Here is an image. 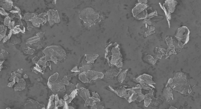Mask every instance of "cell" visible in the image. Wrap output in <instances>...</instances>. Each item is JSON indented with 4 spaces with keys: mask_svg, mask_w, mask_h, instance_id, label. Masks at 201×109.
Masks as SVG:
<instances>
[{
    "mask_svg": "<svg viewBox=\"0 0 201 109\" xmlns=\"http://www.w3.org/2000/svg\"><path fill=\"white\" fill-rule=\"evenodd\" d=\"M105 58L110 66L121 68L123 66V58L120 45L116 42L110 43L105 50Z\"/></svg>",
    "mask_w": 201,
    "mask_h": 109,
    "instance_id": "1",
    "label": "cell"
},
{
    "mask_svg": "<svg viewBox=\"0 0 201 109\" xmlns=\"http://www.w3.org/2000/svg\"><path fill=\"white\" fill-rule=\"evenodd\" d=\"M45 54L46 61H53L57 64L58 61H61L65 59L66 53L61 46H51L46 47L43 51Z\"/></svg>",
    "mask_w": 201,
    "mask_h": 109,
    "instance_id": "2",
    "label": "cell"
},
{
    "mask_svg": "<svg viewBox=\"0 0 201 109\" xmlns=\"http://www.w3.org/2000/svg\"><path fill=\"white\" fill-rule=\"evenodd\" d=\"M79 17L83 20L84 25L88 27L93 25L99 19V14L91 8H86L81 10Z\"/></svg>",
    "mask_w": 201,
    "mask_h": 109,
    "instance_id": "3",
    "label": "cell"
},
{
    "mask_svg": "<svg viewBox=\"0 0 201 109\" xmlns=\"http://www.w3.org/2000/svg\"><path fill=\"white\" fill-rule=\"evenodd\" d=\"M104 75L102 73L97 71L89 70L82 72L79 75V79L84 83L96 82L103 78Z\"/></svg>",
    "mask_w": 201,
    "mask_h": 109,
    "instance_id": "4",
    "label": "cell"
},
{
    "mask_svg": "<svg viewBox=\"0 0 201 109\" xmlns=\"http://www.w3.org/2000/svg\"><path fill=\"white\" fill-rule=\"evenodd\" d=\"M147 5L146 4H137L132 11L133 16L136 19H145L147 15Z\"/></svg>",
    "mask_w": 201,
    "mask_h": 109,
    "instance_id": "5",
    "label": "cell"
},
{
    "mask_svg": "<svg viewBox=\"0 0 201 109\" xmlns=\"http://www.w3.org/2000/svg\"><path fill=\"white\" fill-rule=\"evenodd\" d=\"M47 20L50 26L54 25L55 24H58L60 22V19L59 14L57 10L50 9L47 13Z\"/></svg>",
    "mask_w": 201,
    "mask_h": 109,
    "instance_id": "6",
    "label": "cell"
},
{
    "mask_svg": "<svg viewBox=\"0 0 201 109\" xmlns=\"http://www.w3.org/2000/svg\"><path fill=\"white\" fill-rule=\"evenodd\" d=\"M48 85L52 91L55 92L65 91L66 90L65 84L62 82V80H57L54 82L49 81Z\"/></svg>",
    "mask_w": 201,
    "mask_h": 109,
    "instance_id": "7",
    "label": "cell"
},
{
    "mask_svg": "<svg viewBox=\"0 0 201 109\" xmlns=\"http://www.w3.org/2000/svg\"><path fill=\"white\" fill-rule=\"evenodd\" d=\"M121 71V68L116 66H112V68L107 70L104 74L105 77L108 79H112L114 77L118 76L120 72Z\"/></svg>",
    "mask_w": 201,
    "mask_h": 109,
    "instance_id": "8",
    "label": "cell"
},
{
    "mask_svg": "<svg viewBox=\"0 0 201 109\" xmlns=\"http://www.w3.org/2000/svg\"><path fill=\"white\" fill-rule=\"evenodd\" d=\"M92 68V64L88 63L85 60V58L84 57L81 63L80 67L79 68V71L80 74H81L82 72L91 70Z\"/></svg>",
    "mask_w": 201,
    "mask_h": 109,
    "instance_id": "9",
    "label": "cell"
},
{
    "mask_svg": "<svg viewBox=\"0 0 201 109\" xmlns=\"http://www.w3.org/2000/svg\"><path fill=\"white\" fill-rule=\"evenodd\" d=\"M25 106L26 109H40L44 108L43 107L41 106H43L39 104L38 102L32 100L28 101V102L26 103Z\"/></svg>",
    "mask_w": 201,
    "mask_h": 109,
    "instance_id": "10",
    "label": "cell"
},
{
    "mask_svg": "<svg viewBox=\"0 0 201 109\" xmlns=\"http://www.w3.org/2000/svg\"><path fill=\"white\" fill-rule=\"evenodd\" d=\"M46 21V19L44 18L39 17L38 15L36 14L34 18L31 21L35 27H39L41 24L45 23Z\"/></svg>",
    "mask_w": 201,
    "mask_h": 109,
    "instance_id": "11",
    "label": "cell"
},
{
    "mask_svg": "<svg viewBox=\"0 0 201 109\" xmlns=\"http://www.w3.org/2000/svg\"><path fill=\"white\" fill-rule=\"evenodd\" d=\"M0 5L1 8L7 11L11 10L13 6V3L11 1H1Z\"/></svg>",
    "mask_w": 201,
    "mask_h": 109,
    "instance_id": "12",
    "label": "cell"
},
{
    "mask_svg": "<svg viewBox=\"0 0 201 109\" xmlns=\"http://www.w3.org/2000/svg\"><path fill=\"white\" fill-rule=\"evenodd\" d=\"M85 60L88 63L92 64L94 63V61L98 57V55H88L86 54L85 55Z\"/></svg>",
    "mask_w": 201,
    "mask_h": 109,
    "instance_id": "13",
    "label": "cell"
},
{
    "mask_svg": "<svg viewBox=\"0 0 201 109\" xmlns=\"http://www.w3.org/2000/svg\"><path fill=\"white\" fill-rule=\"evenodd\" d=\"M26 86V82L23 79H21L18 84H17L15 87V90L21 91L25 89Z\"/></svg>",
    "mask_w": 201,
    "mask_h": 109,
    "instance_id": "14",
    "label": "cell"
},
{
    "mask_svg": "<svg viewBox=\"0 0 201 109\" xmlns=\"http://www.w3.org/2000/svg\"><path fill=\"white\" fill-rule=\"evenodd\" d=\"M80 95L81 97H82L85 101H86L90 98V95L88 90L82 88L81 89Z\"/></svg>",
    "mask_w": 201,
    "mask_h": 109,
    "instance_id": "15",
    "label": "cell"
},
{
    "mask_svg": "<svg viewBox=\"0 0 201 109\" xmlns=\"http://www.w3.org/2000/svg\"><path fill=\"white\" fill-rule=\"evenodd\" d=\"M128 69L123 70L121 71L117 76V80L120 82H122L123 80H125L126 75V73L127 72Z\"/></svg>",
    "mask_w": 201,
    "mask_h": 109,
    "instance_id": "16",
    "label": "cell"
},
{
    "mask_svg": "<svg viewBox=\"0 0 201 109\" xmlns=\"http://www.w3.org/2000/svg\"><path fill=\"white\" fill-rule=\"evenodd\" d=\"M40 38L37 35L36 37L30 38L27 39L26 41V43L27 44H33L34 43H36L39 41H40Z\"/></svg>",
    "mask_w": 201,
    "mask_h": 109,
    "instance_id": "17",
    "label": "cell"
},
{
    "mask_svg": "<svg viewBox=\"0 0 201 109\" xmlns=\"http://www.w3.org/2000/svg\"><path fill=\"white\" fill-rule=\"evenodd\" d=\"M77 92H78V90L77 89H76L71 92V94L70 95H68V98L67 101L65 102L67 104L70 103L74 98H75L77 94Z\"/></svg>",
    "mask_w": 201,
    "mask_h": 109,
    "instance_id": "18",
    "label": "cell"
},
{
    "mask_svg": "<svg viewBox=\"0 0 201 109\" xmlns=\"http://www.w3.org/2000/svg\"><path fill=\"white\" fill-rule=\"evenodd\" d=\"M55 97V96L54 95H52L50 96L46 109H53L54 108L55 104L54 100Z\"/></svg>",
    "mask_w": 201,
    "mask_h": 109,
    "instance_id": "19",
    "label": "cell"
},
{
    "mask_svg": "<svg viewBox=\"0 0 201 109\" xmlns=\"http://www.w3.org/2000/svg\"><path fill=\"white\" fill-rule=\"evenodd\" d=\"M144 59L146 60V62L150 64H154L156 63V60L151 55H146L144 57Z\"/></svg>",
    "mask_w": 201,
    "mask_h": 109,
    "instance_id": "20",
    "label": "cell"
},
{
    "mask_svg": "<svg viewBox=\"0 0 201 109\" xmlns=\"http://www.w3.org/2000/svg\"><path fill=\"white\" fill-rule=\"evenodd\" d=\"M36 14H30V13H26L24 15V19L26 21H31L35 17Z\"/></svg>",
    "mask_w": 201,
    "mask_h": 109,
    "instance_id": "21",
    "label": "cell"
},
{
    "mask_svg": "<svg viewBox=\"0 0 201 109\" xmlns=\"http://www.w3.org/2000/svg\"><path fill=\"white\" fill-rule=\"evenodd\" d=\"M58 77H59V74L57 73H55V74L53 75L50 77L49 81H51L52 82H55L57 80Z\"/></svg>",
    "mask_w": 201,
    "mask_h": 109,
    "instance_id": "22",
    "label": "cell"
},
{
    "mask_svg": "<svg viewBox=\"0 0 201 109\" xmlns=\"http://www.w3.org/2000/svg\"><path fill=\"white\" fill-rule=\"evenodd\" d=\"M171 90H170V88H167L166 90L165 91L164 93V94L165 95V98H166V99H167H167H169L168 95H169L170 98L172 97V94L171 91Z\"/></svg>",
    "mask_w": 201,
    "mask_h": 109,
    "instance_id": "23",
    "label": "cell"
},
{
    "mask_svg": "<svg viewBox=\"0 0 201 109\" xmlns=\"http://www.w3.org/2000/svg\"><path fill=\"white\" fill-rule=\"evenodd\" d=\"M94 101L92 98H89L86 101L85 106H93L94 105Z\"/></svg>",
    "mask_w": 201,
    "mask_h": 109,
    "instance_id": "24",
    "label": "cell"
},
{
    "mask_svg": "<svg viewBox=\"0 0 201 109\" xmlns=\"http://www.w3.org/2000/svg\"><path fill=\"white\" fill-rule=\"evenodd\" d=\"M11 19H10L9 16H7V17L5 18V19H4V25L5 26L8 27V26H9V25H10V23L11 22Z\"/></svg>",
    "mask_w": 201,
    "mask_h": 109,
    "instance_id": "25",
    "label": "cell"
},
{
    "mask_svg": "<svg viewBox=\"0 0 201 109\" xmlns=\"http://www.w3.org/2000/svg\"><path fill=\"white\" fill-rule=\"evenodd\" d=\"M8 53L7 51L4 50V49H2L1 52V59H4L5 58L7 57Z\"/></svg>",
    "mask_w": 201,
    "mask_h": 109,
    "instance_id": "26",
    "label": "cell"
},
{
    "mask_svg": "<svg viewBox=\"0 0 201 109\" xmlns=\"http://www.w3.org/2000/svg\"><path fill=\"white\" fill-rule=\"evenodd\" d=\"M18 39H17L16 37H13L11 38V43L13 44H16L17 43H19V42L18 41Z\"/></svg>",
    "mask_w": 201,
    "mask_h": 109,
    "instance_id": "27",
    "label": "cell"
},
{
    "mask_svg": "<svg viewBox=\"0 0 201 109\" xmlns=\"http://www.w3.org/2000/svg\"><path fill=\"white\" fill-rule=\"evenodd\" d=\"M0 13L3 15L7 16H8V14L7 12H6V11H4V9H3V8H1V11H0Z\"/></svg>",
    "mask_w": 201,
    "mask_h": 109,
    "instance_id": "28",
    "label": "cell"
},
{
    "mask_svg": "<svg viewBox=\"0 0 201 109\" xmlns=\"http://www.w3.org/2000/svg\"><path fill=\"white\" fill-rule=\"evenodd\" d=\"M0 30H1V33L3 32L4 31H7V28L6 26L3 25H1L0 26Z\"/></svg>",
    "mask_w": 201,
    "mask_h": 109,
    "instance_id": "29",
    "label": "cell"
},
{
    "mask_svg": "<svg viewBox=\"0 0 201 109\" xmlns=\"http://www.w3.org/2000/svg\"><path fill=\"white\" fill-rule=\"evenodd\" d=\"M34 52H35V50L34 49L30 48V47H28V49L27 51V53H28V54H31V55L33 54Z\"/></svg>",
    "mask_w": 201,
    "mask_h": 109,
    "instance_id": "30",
    "label": "cell"
},
{
    "mask_svg": "<svg viewBox=\"0 0 201 109\" xmlns=\"http://www.w3.org/2000/svg\"><path fill=\"white\" fill-rule=\"evenodd\" d=\"M15 25V22L14 21H11V22L10 23L9 26H8L9 28H10L11 30H13L14 28Z\"/></svg>",
    "mask_w": 201,
    "mask_h": 109,
    "instance_id": "31",
    "label": "cell"
},
{
    "mask_svg": "<svg viewBox=\"0 0 201 109\" xmlns=\"http://www.w3.org/2000/svg\"><path fill=\"white\" fill-rule=\"evenodd\" d=\"M6 31H4L2 32V33H1V34H0V38H1L0 39H1V41L6 36Z\"/></svg>",
    "mask_w": 201,
    "mask_h": 109,
    "instance_id": "32",
    "label": "cell"
},
{
    "mask_svg": "<svg viewBox=\"0 0 201 109\" xmlns=\"http://www.w3.org/2000/svg\"><path fill=\"white\" fill-rule=\"evenodd\" d=\"M39 59H39L38 57H36V56L33 59V63L36 64H37L39 61Z\"/></svg>",
    "mask_w": 201,
    "mask_h": 109,
    "instance_id": "33",
    "label": "cell"
},
{
    "mask_svg": "<svg viewBox=\"0 0 201 109\" xmlns=\"http://www.w3.org/2000/svg\"><path fill=\"white\" fill-rule=\"evenodd\" d=\"M72 72H79V69H78L77 66H75L74 68H73L71 70Z\"/></svg>",
    "mask_w": 201,
    "mask_h": 109,
    "instance_id": "34",
    "label": "cell"
},
{
    "mask_svg": "<svg viewBox=\"0 0 201 109\" xmlns=\"http://www.w3.org/2000/svg\"><path fill=\"white\" fill-rule=\"evenodd\" d=\"M44 32H43V31H41V32H39L38 33V34H37V36H39L40 38H41V37H42L44 35Z\"/></svg>",
    "mask_w": 201,
    "mask_h": 109,
    "instance_id": "35",
    "label": "cell"
},
{
    "mask_svg": "<svg viewBox=\"0 0 201 109\" xmlns=\"http://www.w3.org/2000/svg\"><path fill=\"white\" fill-rule=\"evenodd\" d=\"M46 14L45 13H41L39 15L38 17L41 18H44V17L46 16Z\"/></svg>",
    "mask_w": 201,
    "mask_h": 109,
    "instance_id": "36",
    "label": "cell"
},
{
    "mask_svg": "<svg viewBox=\"0 0 201 109\" xmlns=\"http://www.w3.org/2000/svg\"><path fill=\"white\" fill-rule=\"evenodd\" d=\"M15 84V83L14 82H11L9 83L8 84V86L11 88V87H13V86Z\"/></svg>",
    "mask_w": 201,
    "mask_h": 109,
    "instance_id": "37",
    "label": "cell"
},
{
    "mask_svg": "<svg viewBox=\"0 0 201 109\" xmlns=\"http://www.w3.org/2000/svg\"><path fill=\"white\" fill-rule=\"evenodd\" d=\"M14 6V8H15V10H17V11H19V13H20L21 11H20V9L19 7H17V6Z\"/></svg>",
    "mask_w": 201,
    "mask_h": 109,
    "instance_id": "38",
    "label": "cell"
},
{
    "mask_svg": "<svg viewBox=\"0 0 201 109\" xmlns=\"http://www.w3.org/2000/svg\"><path fill=\"white\" fill-rule=\"evenodd\" d=\"M8 39V36H6L3 39V42H6Z\"/></svg>",
    "mask_w": 201,
    "mask_h": 109,
    "instance_id": "39",
    "label": "cell"
},
{
    "mask_svg": "<svg viewBox=\"0 0 201 109\" xmlns=\"http://www.w3.org/2000/svg\"><path fill=\"white\" fill-rule=\"evenodd\" d=\"M63 109H68V104L66 103L65 104L64 106L63 107Z\"/></svg>",
    "mask_w": 201,
    "mask_h": 109,
    "instance_id": "40",
    "label": "cell"
},
{
    "mask_svg": "<svg viewBox=\"0 0 201 109\" xmlns=\"http://www.w3.org/2000/svg\"><path fill=\"white\" fill-rule=\"evenodd\" d=\"M4 61H1V69H2V65H3V63Z\"/></svg>",
    "mask_w": 201,
    "mask_h": 109,
    "instance_id": "41",
    "label": "cell"
},
{
    "mask_svg": "<svg viewBox=\"0 0 201 109\" xmlns=\"http://www.w3.org/2000/svg\"><path fill=\"white\" fill-rule=\"evenodd\" d=\"M68 109H74L73 107L71 106H68Z\"/></svg>",
    "mask_w": 201,
    "mask_h": 109,
    "instance_id": "42",
    "label": "cell"
},
{
    "mask_svg": "<svg viewBox=\"0 0 201 109\" xmlns=\"http://www.w3.org/2000/svg\"><path fill=\"white\" fill-rule=\"evenodd\" d=\"M28 75H27L25 74L24 76V78H26V79H27V78H28Z\"/></svg>",
    "mask_w": 201,
    "mask_h": 109,
    "instance_id": "43",
    "label": "cell"
},
{
    "mask_svg": "<svg viewBox=\"0 0 201 109\" xmlns=\"http://www.w3.org/2000/svg\"><path fill=\"white\" fill-rule=\"evenodd\" d=\"M169 109H177L176 108H175V107H171L170 108H169Z\"/></svg>",
    "mask_w": 201,
    "mask_h": 109,
    "instance_id": "44",
    "label": "cell"
},
{
    "mask_svg": "<svg viewBox=\"0 0 201 109\" xmlns=\"http://www.w3.org/2000/svg\"><path fill=\"white\" fill-rule=\"evenodd\" d=\"M57 109V108H55L54 107V109Z\"/></svg>",
    "mask_w": 201,
    "mask_h": 109,
    "instance_id": "45",
    "label": "cell"
},
{
    "mask_svg": "<svg viewBox=\"0 0 201 109\" xmlns=\"http://www.w3.org/2000/svg\"><path fill=\"white\" fill-rule=\"evenodd\" d=\"M44 109V108H42V109Z\"/></svg>",
    "mask_w": 201,
    "mask_h": 109,
    "instance_id": "46",
    "label": "cell"
}]
</instances>
